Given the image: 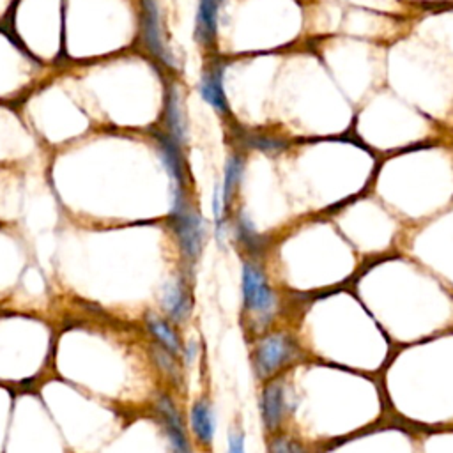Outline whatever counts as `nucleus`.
Listing matches in <instances>:
<instances>
[{"mask_svg":"<svg viewBox=\"0 0 453 453\" xmlns=\"http://www.w3.org/2000/svg\"><path fill=\"white\" fill-rule=\"evenodd\" d=\"M303 357V350L296 336L285 329H269L253 340L250 363L255 377L264 384L281 377L292 365Z\"/></svg>","mask_w":453,"mask_h":453,"instance_id":"nucleus-1","label":"nucleus"},{"mask_svg":"<svg viewBox=\"0 0 453 453\" xmlns=\"http://www.w3.org/2000/svg\"><path fill=\"white\" fill-rule=\"evenodd\" d=\"M242 313L248 317V327L258 334L269 331L278 310V296L271 287L265 271L255 260H244L241 271Z\"/></svg>","mask_w":453,"mask_h":453,"instance_id":"nucleus-2","label":"nucleus"},{"mask_svg":"<svg viewBox=\"0 0 453 453\" xmlns=\"http://www.w3.org/2000/svg\"><path fill=\"white\" fill-rule=\"evenodd\" d=\"M172 228L184 260L193 265L198 260L205 242V223L202 216L189 207L186 200L175 202L172 209Z\"/></svg>","mask_w":453,"mask_h":453,"instance_id":"nucleus-3","label":"nucleus"},{"mask_svg":"<svg viewBox=\"0 0 453 453\" xmlns=\"http://www.w3.org/2000/svg\"><path fill=\"white\" fill-rule=\"evenodd\" d=\"M258 411L267 437L283 432V423L287 416V398L281 377L271 379L262 384L258 396Z\"/></svg>","mask_w":453,"mask_h":453,"instance_id":"nucleus-4","label":"nucleus"},{"mask_svg":"<svg viewBox=\"0 0 453 453\" xmlns=\"http://www.w3.org/2000/svg\"><path fill=\"white\" fill-rule=\"evenodd\" d=\"M156 411L161 418L172 453H193V446L184 425V418L179 407L175 405V402L168 395H159L156 400Z\"/></svg>","mask_w":453,"mask_h":453,"instance_id":"nucleus-5","label":"nucleus"},{"mask_svg":"<svg viewBox=\"0 0 453 453\" xmlns=\"http://www.w3.org/2000/svg\"><path fill=\"white\" fill-rule=\"evenodd\" d=\"M142 27H143V39L150 53L156 55L163 64L173 67L175 62L170 48L166 46L157 0H142Z\"/></svg>","mask_w":453,"mask_h":453,"instance_id":"nucleus-6","label":"nucleus"},{"mask_svg":"<svg viewBox=\"0 0 453 453\" xmlns=\"http://www.w3.org/2000/svg\"><path fill=\"white\" fill-rule=\"evenodd\" d=\"M161 308L165 317L173 324H184L193 313V294L189 283L184 278L172 280L165 285L161 296Z\"/></svg>","mask_w":453,"mask_h":453,"instance_id":"nucleus-7","label":"nucleus"},{"mask_svg":"<svg viewBox=\"0 0 453 453\" xmlns=\"http://www.w3.org/2000/svg\"><path fill=\"white\" fill-rule=\"evenodd\" d=\"M189 430L193 435V441L202 449H211L216 437V412L207 396H198L191 407L188 416Z\"/></svg>","mask_w":453,"mask_h":453,"instance_id":"nucleus-8","label":"nucleus"},{"mask_svg":"<svg viewBox=\"0 0 453 453\" xmlns=\"http://www.w3.org/2000/svg\"><path fill=\"white\" fill-rule=\"evenodd\" d=\"M223 65L212 64L207 65V69H203L200 83H198V92L202 96V99L212 106L219 115H230V108H228V101L225 96V88H223Z\"/></svg>","mask_w":453,"mask_h":453,"instance_id":"nucleus-9","label":"nucleus"},{"mask_svg":"<svg viewBox=\"0 0 453 453\" xmlns=\"http://www.w3.org/2000/svg\"><path fill=\"white\" fill-rule=\"evenodd\" d=\"M221 2L223 0H198L195 18V39L203 48H212L216 44L218 11Z\"/></svg>","mask_w":453,"mask_h":453,"instance_id":"nucleus-10","label":"nucleus"},{"mask_svg":"<svg viewBox=\"0 0 453 453\" xmlns=\"http://www.w3.org/2000/svg\"><path fill=\"white\" fill-rule=\"evenodd\" d=\"M145 326H147L149 333L152 334V338L156 340V343L159 347L166 349L168 352L175 354L177 357L182 356L184 342H182L177 327L166 317H161L154 311H149L145 315Z\"/></svg>","mask_w":453,"mask_h":453,"instance_id":"nucleus-11","label":"nucleus"},{"mask_svg":"<svg viewBox=\"0 0 453 453\" xmlns=\"http://www.w3.org/2000/svg\"><path fill=\"white\" fill-rule=\"evenodd\" d=\"M165 122L168 129V136L182 145L186 142V117L182 110V99L177 87H172L166 94V106H165Z\"/></svg>","mask_w":453,"mask_h":453,"instance_id":"nucleus-12","label":"nucleus"},{"mask_svg":"<svg viewBox=\"0 0 453 453\" xmlns=\"http://www.w3.org/2000/svg\"><path fill=\"white\" fill-rule=\"evenodd\" d=\"M235 239L251 257L258 255L265 248L264 237L253 228L251 221L246 218V214L242 211L239 212V216L235 219Z\"/></svg>","mask_w":453,"mask_h":453,"instance_id":"nucleus-13","label":"nucleus"},{"mask_svg":"<svg viewBox=\"0 0 453 453\" xmlns=\"http://www.w3.org/2000/svg\"><path fill=\"white\" fill-rule=\"evenodd\" d=\"M244 173V157L237 152H234L225 165V173H223V182H221V191H223V200L225 205L230 203V200L234 198V193L242 179Z\"/></svg>","mask_w":453,"mask_h":453,"instance_id":"nucleus-14","label":"nucleus"},{"mask_svg":"<svg viewBox=\"0 0 453 453\" xmlns=\"http://www.w3.org/2000/svg\"><path fill=\"white\" fill-rule=\"evenodd\" d=\"M150 354H152V359L156 363V366L161 370V373L172 380L173 384H180L182 382V366L179 363V357L172 352H168L166 349L159 347L157 343H154L150 347Z\"/></svg>","mask_w":453,"mask_h":453,"instance_id":"nucleus-15","label":"nucleus"},{"mask_svg":"<svg viewBox=\"0 0 453 453\" xmlns=\"http://www.w3.org/2000/svg\"><path fill=\"white\" fill-rule=\"evenodd\" d=\"M267 453H310V449L299 439L280 432L267 439Z\"/></svg>","mask_w":453,"mask_h":453,"instance_id":"nucleus-16","label":"nucleus"},{"mask_svg":"<svg viewBox=\"0 0 453 453\" xmlns=\"http://www.w3.org/2000/svg\"><path fill=\"white\" fill-rule=\"evenodd\" d=\"M241 140H242L244 147L264 150V152H280L287 147V142L283 138H276V136H269V134L246 133V134H242Z\"/></svg>","mask_w":453,"mask_h":453,"instance_id":"nucleus-17","label":"nucleus"},{"mask_svg":"<svg viewBox=\"0 0 453 453\" xmlns=\"http://www.w3.org/2000/svg\"><path fill=\"white\" fill-rule=\"evenodd\" d=\"M226 453H246L244 434L239 428H230L226 439Z\"/></svg>","mask_w":453,"mask_h":453,"instance_id":"nucleus-18","label":"nucleus"}]
</instances>
